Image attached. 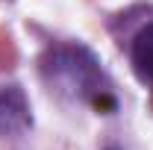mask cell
<instances>
[{
	"instance_id": "1",
	"label": "cell",
	"mask_w": 153,
	"mask_h": 150,
	"mask_svg": "<svg viewBox=\"0 0 153 150\" xmlns=\"http://www.w3.org/2000/svg\"><path fill=\"white\" fill-rule=\"evenodd\" d=\"M41 76L50 91L68 97L74 103H85L97 112H112L115 94L94 53L82 44H56L41 56Z\"/></svg>"
},
{
	"instance_id": "4",
	"label": "cell",
	"mask_w": 153,
	"mask_h": 150,
	"mask_svg": "<svg viewBox=\"0 0 153 150\" xmlns=\"http://www.w3.org/2000/svg\"><path fill=\"white\" fill-rule=\"evenodd\" d=\"M147 88H150V94H153V82H150V85H147Z\"/></svg>"
},
{
	"instance_id": "5",
	"label": "cell",
	"mask_w": 153,
	"mask_h": 150,
	"mask_svg": "<svg viewBox=\"0 0 153 150\" xmlns=\"http://www.w3.org/2000/svg\"><path fill=\"white\" fill-rule=\"evenodd\" d=\"M109 150H115V147H109Z\"/></svg>"
},
{
	"instance_id": "2",
	"label": "cell",
	"mask_w": 153,
	"mask_h": 150,
	"mask_svg": "<svg viewBox=\"0 0 153 150\" xmlns=\"http://www.w3.org/2000/svg\"><path fill=\"white\" fill-rule=\"evenodd\" d=\"M33 115L21 85H0V138H12L30 130Z\"/></svg>"
},
{
	"instance_id": "3",
	"label": "cell",
	"mask_w": 153,
	"mask_h": 150,
	"mask_svg": "<svg viewBox=\"0 0 153 150\" xmlns=\"http://www.w3.org/2000/svg\"><path fill=\"white\" fill-rule=\"evenodd\" d=\"M130 62H133L135 76L144 85H150L153 82V21L135 33L133 47H130Z\"/></svg>"
}]
</instances>
